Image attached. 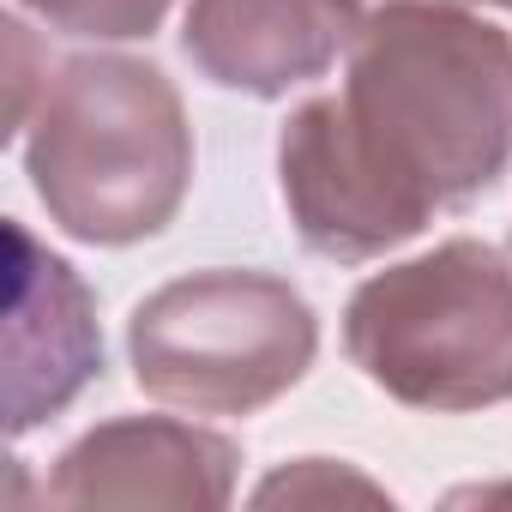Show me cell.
I'll return each mask as SVG.
<instances>
[{
	"instance_id": "cell-1",
	"label": "cell",
	"mask_w": 512,
	"mask_h": 512,
	"mask_svg": "<svg viewBox=\"0 0 512 512\" xmlns=\"http://www.w3.org/2000/svg\"><path fill=\"white\" fill-rule=\"evenodd\" d=\"M338 103L428 211H464L512 169V37L458 0H374Z\"/></svg>"
},
{
	"instance_id": "cell-2",
	"label": "cell",
	"mask_w": 512,
	"mask_h": 512,
	"mask_svg": "<svg viewBox=\"0 0 512 512\" xmlns=\"http://www.w3.org/2000/svg\"><path fill=\"white\" fill-rule=\"evenodd\" d=\"M25 175L61 235L85 247L151 241L193 187L187 103L139 55H73L25 121Z\"/></svg>"
},
{
	"instance_id": "cell-3",
	"label": "cell",
	"mask_w": 512,
	"mask_h": 512,
	"mask_svg": "<svg viewBox=\"0 0 512 512\" xmlns=\"http://www.w3.org/2000/svg\"><path fill=\"white\" fill-rule=\"evenodd\" d=\"M344 356L404 410L464 416L512 398V260L452 235L356 284Z\"/></svg>"
},
{
	"instance_id": "cell-4",
	"label": "cell",
	"mask_w": 512,
	"mask_h": 512,
	"mask_svg": "<svg viewBox=\"0 0 512 512\" xmlns=\"http://www.w3.org/2000/svg\"><path fill=\"white\" fill-rule=\"evenodd\" d=\"M145 398L187 416H253L278 404L320 356V314L278 272L211 266L169 278L127 320Z\"/></svg>"
},
{
	"instance_id": "cell-5",
	"label": "cell",
	"mask_w": 512,
	"mask_h": 512,
	"mask_svg": "<svg viewBox=\"0 0 512 512\" xmlns=\"http://www.w3.org/2000/svg\"><path fill=\"white\" fill-rule=\"evenodd\" d=\"M284 211L308 253L332 266H368L416 241L434 211L356 139L338 97H308L278 133Z\"/></svg>"
},
{
	"instance_id": "cell-6",
	"label": "cell",
	"mask_w": 512,
	"mask_h": 512,
	"mask_svg": "<svg viewBox=\"0 0 512 512\" xmlns=\"http://www.w3.org/2000/svg\"><path fill=\"white\" fill-rule=\"evenodd\" d=\"M241 446L217 428L175 416H115L85 428L49 470L43 500L55 506H193L217 512L235 500Z\"/></svg>"
},
{
	"instance_id": "cell-7",
	"label": "cell",
	"mask_w": 512,
	"mask_h": 512,
	"mask_svg": "<svg viewBox=\"0 0 512 512\" xmlns=\"http://www.w3.org/2000/svg\"><path fill=\"white\" fill-rule=\"evenodd\" d=\"M7 434L25 440L103 380V332L91 284L25 223H7Z\"/></svg>"
},
{
	"instance_id": "cell-8",
	"label": "cell",
	"mask_w": 512,
	"mask_h": 512,
	"mask_svg": "<svg viewBox=\"0 0 512 512\" xmlns=\"http://www.w3.org/2000/svg\"><path fill=\"white\" fill-rule=\"evenodd\" d=\"M356 25L326 0H193L181 19L187 61L241 97H290L308 79H326L350 49Z\"/></svg>"
},
{
	"instance_id": "cell-9",
	"label": "cell",
	"mask_w": 512,
	"mask_h": 512,
	"mask_svg": "<svg viewBox=\"0 0 512 512\" xmlns=\"http://www.w3.org/2000/svg\"><path fill=\"white\" fill-rule=\"evenodd\" d=\"M25 13H37L49 31L61 37H85V43H139L151 37L175 0H19Z\"/></svg>"
},
{
	"instance_id": "cell-10",
	"label": "cell",
	"mask_w": 512,
	"mask_h": 512,
	"mask_svg": "<svg viewBox=\"0 0 512 512\" xmlns=\"http://www.w3.org/2000/svg\"><path fill=\"white\" fill-rule=\"evenodd\" d=\"M332 494H362V500H386V488H374L368 476L356 470H338L332 458H302L278 476H266L260 488H253V500L272 506V500H332Z\"/></svg>"
},
{
	"instance_id": "cell-11",
	"label": "cell",
	"mask_w": 512,
	"mask_h": 512,
	"mask_svg": "<svg viewBox=\"0 0 512 512\" xmlns=\"http://www.w3.org/2000/svg\"><path fill=\"white\" fill-rule=\"evenodd\" d=\"M482 7H500V13H512V0H482Z\"/></svg>"
},
{
	"instance_id": "cell-12",
	"label": "cell",
	"mask_w": 512,
	"mask_h": 512,
	"mask_svg": "<svg viewBox=\"0 0 512 512\" xmlns=\"http://www.w3.org/2000/svg\"><path fill=\"white\" fill-rule=\"evenodd\" d=\"M506 253H512V241H506Z\"/></svg>"
}]
</instances>
